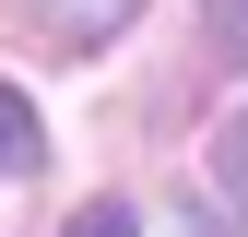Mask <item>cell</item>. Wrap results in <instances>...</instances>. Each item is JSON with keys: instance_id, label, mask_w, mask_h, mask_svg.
<instances>
[{"instance_id": "cell-1", "label": "cell", "mask_w": 248, "mask_h": 237, "mask_svg": "<svg viewBox=\"0 0 248 237\" xmlns=\"http://www.w3.org/2000/svg\"><path fill=\"white\" fill-rule=\"evenodd\" d=\"M130 12H142V0H24V24H36L47 48H107Z\"/></svg>"}, {"instance_id": "cell-2", "label": "cell", "mask_w": 248, "mask_h": 237, "mask_svg": "<svg viewBox=\"0 0 248 237\" xmlns=\"http://www.w3.org/2000/svg\"><path fill=\"white\" fill-rule=\"evenodd\" d=\"M213 202H225V225L248 237V107L213 131Z\"/></svg>"}, {"instance_id": "cell-3", "label": "cell", "mask_w": 248, "mask_h": 237, "mask_svg": "<svg viewBox=\"0 0 248 237\" xmlns=\"http://www.w3.org/2000/svg\"><path fill=\"white\" fill-rule=\"evenodd\" d=\"M36 166H47V131H36V107L0 83V178H36Z\"/></svg>"}, {"instance_id": "cell-4", "label": "cell", "mask_w": 248, "mask_h": 237, "mask_svg": "<svg viewBox=\"0 0 248 237\" xmlns=\"http://www.w3.org/2000/svg\"><path fill=\"white\" fill-rule=\"evenodd\" d=\"M201 24H213V48L248 71V0H201Z\"/></svg>"}, {"instance_id": "cell-5", "label": "cell", "mask_w": 248, "mask_h": 237, "mask_svg": "<svg viewBox=\"0 0 248 237\" xmlns=\"http://www.w3.org/2000/svg\"><path fill=\"white\" fill-rule=\"evenodd\" d=\"M59 237H142V214H130V202H83Z\"/></svg>"}, {"instance_id": "cell-6", "label": "cell", "mask_w": 248, "mask_h": 237, "mask_svg": "<svg viewBox=\"0 0 248 237\" xmlns=\"http://www.w3.org/2000/svg\"><path fill=\"white\" fill-rule=\"evenodd\" d=\"M166 237H213V225H201V214H166Z\"/></svg>"}]
</instances>
